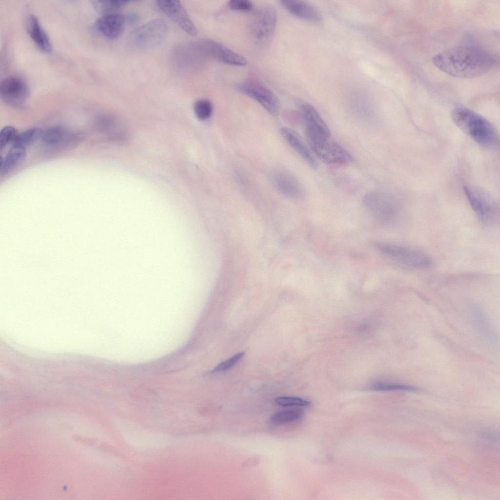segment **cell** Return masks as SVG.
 Listing matches in <instances>:
<instances>
[{"label": "cell", "instance_id": "cell-1", "mask_svg": "<svg viewBox=\"0 0 500 500\" xmlns=\"http://www.w3.org/2000/svg\"><path fill=\"white\" fill-rule=\"evenodd\" d=\"M433 64L444 73L454 77L474 78L490 71L495 58L479 47L460 45L448 48L435 55Z\"/></svg>", "mask_w": 500, "mask_h": 500}, {"label": "cell", "instance_id": "cell-2", "mask_svg": "<svg viewBox=\"0 0 500 500\" xmlns=\"http://www.w3.org/2000/svg\"><path fill=\"white\" fill-rule=\"evenodd\" d=\"M451 117L461 130L480 146L490 149L499 147L498 131L482 116L468 108L458 106L452 110Z\"/></svg>", "mask_w": 500, "mask_h": 500}, {"label": "cell", "instance_id": "cell-3", "mask_svg": "<svg viewBox=\"0 0 500 500\" xmlns=\"http://www.w3.org/2000/svg\"><path fill=\"white\" fill-rule=\"evenodd\" d=\"M378 250L386 257L396 264L412 270H425L433 265L430 256L412 247L401 245L379 243L375 244Z\"/></svg>", "mask_w": 500, "mask_h": 500}, {"label": "cell", "instance_id": "cell-4", "mask_svg": "<svg viewBox=\"0 0 500 500\" xmlns=\"http://www.w3.org/2000/svg\"><path fill=\"white\" fill-rule=\"evenodd\" d=\"M168 31V27L165 21L154 20L132 30L128 37V43L135 49L151 50L164 41Z\"/></svg>", "mask_w": 500, "mask_h": 500}, {"label": "cell", "instance_id": "cell-5", "mask_svg": "<svg viewBox=\"0 0 500 500\" xmlns=\"http://www.w3.org/2000/svg\"><path fill=\"white\" fill-rule=\"evenodd\" d=\"M363 202L370 213L381 223L393 224L400 217L398 203L392 196L384 192L370 191L364 195Z\"/></svg>", "mask_w": 500, "mask_h": 500}, {"label": "cell", "instance_id": "cell-6", "mask_svg": "<svg viewBox=\"0 0 500 500\" xmlns=\"http://www.w3.org/2000/svg\"><path fill=\"white\" fill-rule=\"evenodd\" d=\"M464 192L472 209L484 223L494 222L498 214L497 202L485 189L474 186H465Z\"/></svg>", "mask_w": 500, "mask_h": 500}, {"label": "cell", "instance_id": "cell-7", "mask_svg": "<svg viewBox=\"0 0 500 500\" xmlns=\"http://www.w3.org/2000/svg\"><path fill=\"white\" fill-rule=\"evenodd\" d=\"M241 93L258 102L268 112L277 115L280 109V103L277 96L260 80L250 75L236 85Z\"/></svg>", "mask_w": 500, "mask_h": 500}, {"label": "cell", "instance_id": "cell-8", "mask_svg": "<svg viewBox=\"0 0 500 500\" xmlns=\"http://www.w3.org/2000/svg\"><path fill=\"white\" fill-rule=\"evenodd\" d=\"M251 22L252 34L260 43L267 42L273 36L277 22V11L271 4L259 7L254 13Z\"/></svg>", "mask_w": 500, "mask_h": 500}, {"label": "cell", "instance_id": "cell-9", "mask_svg": "<svg viewBox=\"0 0 500 500\" xmlns=\"http://www.w3.org/2000/svg\"><path fill=\"white\" fill-rule=\"evenodd\" d=\"M194 44L204 57L213 59L222 63L242 66L248 63L247 59L224 44L211 39H202Z\"/></svg>", "mask_w": 500, "mask_h": 500}, {"label": "cell", "instance_id": "cell-10", "mask_svg": "<svg viewBox=\"0 0 500 500\" xmlns=\"http://www.w3.org/2000/svg\"><path fill=\"white\" fill-rule=\"evenodd\" d=\"M30 94L29 87L21 78L11 76L1 81L0 83V95L7 104L14 107L22 106Z\"/></svg>", "mask_w": 500, "mask_h": 500}, {"label": "cell", "instance_id": "cell-11", "mask_svg": "<svg viewBox=\"0 0 500 500\" xmlns=\"http://www.w3.org/2000/svg\"><path fill=\"white\" fill-rule=\"evenodd\" d=\"M158 8L175 22L184 32L191 36L197 30L183 5L179 0H157Z\"/></svg>", "mask_w": 500, "mask_h": 500}, {"label": "cell", "instance_id": "cell-12", "mask_svg": "<svg viewBox=\"0 0 500 500\" xmlns=\"http://www.w3.org/2000/svg\"><path fill=\"white\" fill-rule=\"evenodd\" d=\"M125 23V15L116 13L103 15L98 18L95 28L104 38L113 40L122 34Z\"/></svg>", "mask_w": 500, "mask_h": 500}, {"label": "cell", "instance_id": "cell-13", "mask_svg": "<svg viewBox=\"0 0 500 500\" xmlns=\"http://www.w3.org/2000/svg\"><path fill=\"white\" fill-rule=\"evenodd\" d=\"M271 181L277 190L287 197L297 198L302 194L299 183L288 172L284 170L274 172L272 175Z\"/></svg>", "mask_w": 500, "mask_h": 500}, {"label": "cell", "instance_id": "cell-14", "mask_svg": "<svg viewBox=\"0 0 500 500\" xmlns=\"http://www.w3.org/2000/svg\"><path fill=\"white\" fill-rule=\"evenodd\" d=\"M282 5L292 15L313 22H319L321 15L312 4L300 0H281Z\"/></svg>", "mask_w": 500, "mask_h": 500}, {"label": "cell", "instance_id": "cell-15", "mask_svg": "<svg viewBox=\"0 0 500 500\" xmlns=\"http://www.w3.org/2000/svg\"><path fill=\"white\" fill-rule=\"evenodd\" d=\"M26 24L28 34L37 47L44 53H50L52 48L51 41L38 18L34 15H30Z\"/></svg>", "mask_w": 500, "mask_h": 500}, {"label": "cell", "instance_id": "cell-16", "mask_svg": "<svg viewBox=\"0 0 500 500\" xmlns=\"http://www.w3.org/2000/svg\"><path fill=\"white\" fill-rule=\"evenodd\" d=\"M282 136L287 143L312 168L317 167L316 162L301 137L294 130L288 127L280 129Z\"/></svg>", "mask_w": 500, "mask_h": 500}, {"label": "cell", "instance_id": "cell-17", "mask_svg": "<svg viewBox=\"0 0 500 500\" xmlns=\"http://www.w3.org/2000/svg\"><path fill=\"white\" fill-rule=\"evenodd\" d=\"M25 150V149L12 147L5 158L1 161V175L10 172L23 160L26 156Z\"/></svg>", "mask_w": 500, "mask_h": 500}, {"label": "cell", "instance_id": "cell-18", "mask_svg": "<svg viewBox=\"0 0 500 500\" xmlns=\"http://www.w3.org/2000/svg\"><path fill=\"white\" fill-rule=\"evenodd\" d=\"M42 130L32 128L18 134L12 143V147L25 149L26 147L38 139H41Z\"/></svg>", "mask_w": 500, "mask_h": 500}, {"label": "cell", "instance_id": "cell-19", "mask_svg": "<svg viewBox=\"0 0 500 500\" xmlns=\"http://www.w3.org/2000/svg\"><path fill=\"white\" fill-rule=\"evenodd\" d=\"M66 130L61 126H54L43 131L41 139L43 143L50 146L59 145L67 137Z\"/></svg>", "mask_w": 500, "mask_h": 500}, {"label": "cell", "instance_id": "cell-20", "mask_svg": "<svg viewBox=\"0 0 500 500\" xmlns=\"http://www.w3.org/2000/svg\"><path fill=\"white\" fill-rule=\"evenodd\" d=\"M302 410L290 409L275 413L270 417V421L273 425H280L299 419L303 416Z\"/></svg>", "mask_w": 500, "mask_h": 500}, {"label": "cell", "instance_id": "cell-21", "mask_svg": "<svg viewBox=\"0 0 500 500\" xmlns=\"http://www.w3.org/2000/svg\"><path fill=\"white\" fill-rule=\"evenodd\" d=\"M130 2L129 0H95L93 2L94 6L98 11L104 15L116 13V12L124 7Z\"/></svg>", "mask_w": 500, "mask_h": 500}, {"label": "cell", "instance_id": "cell-22", "mask_svg": "<svg viewBox=\"0 0 500 500\" xmlns=\"http://www.w3.org/2000/svg\"><path fill=\"white\" fill-rule=\"evenodd\" d=\"M193 109L197 118L202 121L208 119L213 112L212 103L207 99H199L194 104Z\"/></svg>", "mask_w": 500, "mask_h": 500}, {"label": "cell", "instance_id": "cell-23", "mask_svg": "<svg viewBox=\"0 0 500 500\" xmlns=\"http://www.w3.org/2000/svg\"><path fill=\"white\" fill-rule=\"evenodd\" d=\"M371 388L374 390L382 391H415L418 389L417 387L411 385L384 382L374 383L371 385Z\"/></svg>", "mask_w": 500, "mask_h": 500}, {"label": "cell", "instance_id": "cell-24", "mask_svg": "<svg viewBox=\"0 0 500 500\" xmlns=\"http://www.w3.org/2000/svg\"><path fill=\"white\" fill-rule=\"evenodd\" d=\"M276 403L282 407H304L308 406L310 402L304 399L292 396H279L275 398Z\"/></svg>", "mask_w": 500, "mask_h": 500}, {"label": "cell", "instance_id": "cell-25", "mask_svg": "<svg viewBox=\"0 0 500 500\" xmlns=\"http://www.w3.org/2000/svg\"><path fill=\"white\" fill-rule=\"evenodd\" d=\"M17 135L16 129L13 126H7L3 128L0 132V150L9 143H12Z\"/></svg>", "mask_w": 500, "mask_h": 500}, {"label": "cell", "instance_id": "cell-26", "mask_svg": "<svg viewBox=\"0 0 500 500\" xmlns=\"http://www.w3.org/2000/svg\"><path fill=\"white\" fill-rule=\"evenodd\" d=\"M244 352H240L229 359L223 361L216 366L211 373H216L224 372L234 366L244 355Z\"/></svg>", "mask_w": 500, "mask_h": 500}, {"label": "cell", "instance_id": "cell-27", "mask_svg": "<svg viewBox=\"0 0 500 500\" xmlns=\"http://www.w3.org/2000/svg\"><path fill=\"white\" fill-rule=\"evenodd\" d=\"M229 6L232 10L241 11H250L253 8L252 3L248 0H231Z\"/></svg>", "mask_w": 500, "mask_h": 500}, {"label": "cell", "instance_id": "cell-28", "mask_svg": "<svg viewBox=\"0 0 500 500\" xmlns=\"http://www.w3.org/2000/svg\"><path fill=\"white\" fill-rule=\"evenodd\" d=\"M114 119L109 115H102L97 119V126L101 130L109 129L113 125Z\"/></svg>", "mask_w": 500, "mask_h": 500}, {"label": "cell", "instance_id": "cell-29", "mask_svg": "<svg viewBox=\"0 0 500 500\" xmlns=\"http://www.w3.org/2000/svg\"><path fill=\"white\" fill-rule=\"evenodd\" d=\"M125 23L128 24H134L136 23L140 19L139 14L136 12H131L125 15Z\"/></svg>", "mask_w": 500, "mask_h": 500}]
</instances>
